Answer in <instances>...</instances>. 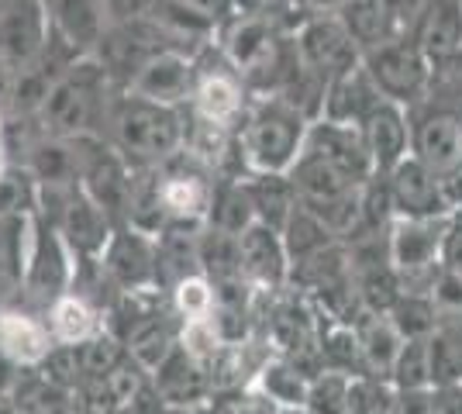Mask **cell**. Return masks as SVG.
Here are the masks:
<instances>
[{"label": "cell", "instance_id": "1", "mask_svg": "<svg viewBox=\"0 0 462 414\" xmlns=\"http://www.w3.org/2000/svg\"><path fill=\"white\" fill-rule=\"evenodd\" d=\"M310 118L283 97H252L235 128V162L242 173H290L304 152Z\"/></svg>", "mask_w": 462, "mask_h": 414}, {"label": "cell", "instance_id": "2", "mask_svg": "<svg viewBox=\"0 0 462 414\" xmlns=\"http://www.w3.org/2000/svg\"><path fill=\"white\" fill-rule=\"evenodd\" d=\"M107 121H111V142L135 170L162 166L166 159L183 152V142H187V111L183 107L121 94L111 104Z\"/></svg>", "mask_w": 462, "mask_h": 414}, {"label": "cell", "instance_id": "3", "mask_svg": "<svg viewBox=\"0 0 462 414\" xmlns=\"http://www.w3.org/2000/svg\"><path fill=\"white\" fill-rule=\"evenodd\" d=\"M107 90H111V77L97 62V56L73 60L52 79L35 121L45 135L56 138L97 135V121L111 115Z\"/></svg>", "mask_w": 462, "mask_h": 414}, {"label": "cell", "instance_id": "4", "mask_svg": "<svg viewBox=\"0 0 462 414\" xmlns=\"http://www.w3.org/2000/svg\"><path fill=\"white\" fill-rule=\"evenodd\" d=\"M73 280H77V256H73V249L35 211V215L28 217V245H24L18 294L45 311L52 300H59L62 294L73 290Z\"/></svg>", "mask_w": 462, "mask_h": 414}, {"label": "cell", "instance_id": "5", "mask_svg": "<svg viewBox=\"0 0 462 414\" xmlns=\"http://www.w3.org/2000/svg\"><path fill=\"white\" fill-rule=\"evenodd\" d=\"M363 69H366L369 79L376 83V90L386 100L404 104L407 111L418 107L431 94V79H435L431 60L424 56L421 45L407 32L366 49L363 52Z\"/></svg>", "mask_w": 462, "mask_h": 414}, {"label": "cell", "instance_id": "6", "mask_svg": "<svg viewBox=\"0 0 462 414\" xmlns=\"http://www.w3.org/2000/svg\"><path fill=\"white\" fill-rule=\"evenodd\" d=\"M77 149V177L79 187L115 217V225L128 221L132 207V187H135V166L117 152L115 142L100 135L69 138Z\"/></svg>", "mask_w": 462, "mask_h": 414}, {"label": "cell", "instance_id": "7", "mask_svg": "<svg viewBox=\"0 0 462 414\" xmlns=\"http://www.w3.org/2000/svg\"><path fill=\"white\" fill-rule=\"evenodd\" d=\"M448 217H393L386 245L390 262L401 270L407 290H431L442 270V238Z\"/></svg>", "mask_w": 462, "mask_h": 414}, {"label": "cell", "instance_id": "8", "mask_svg": "<svg viewBox=\"0 0 462 414\" xmlns=\"http://www.w3.org/2000/svg\"><path fill=\"white\" fill-rule=\"evenodd\" d=\"M290 39H293V52H297L300 69H308L310 77H318L325 87L363 62L359 41L348 35V28L338 14L304 18L290 32Z\"/></svg>", "mask_w": 462, "mask_h": 414}, {"label": "cell", "instance_id": "9", "mask_svg": "<svg viewBox=\"0 0 462 414\" xmlns=\"http://www.w3.org/2000/svg\"><path fill=\"white\" fill-rule=\"evenodd\" d=\"M155 190L159 207L170 221H193L204 225L214 194V173L187 152H176L162 166H155Z\"/></svg>", "mask_w": 462, "mask_h": 414}, {"label": "cell", "instance_id": "10", "mask_svg": "<svg viewBox=\"0 0 462 414\" xmlns=\"http://www.w3.org/2000/svg\"><path fill=\"white\" fill-rule=\"evenodd\" d=\"M249 87L242 83V77L231 69V62L221 52L214 56V62L197 56V83H193L190 94L193 118L235 132L242 115H245V107H249Z\"/></svg>", "mask_w": 462, "mask_h": 414}, {"label": "cell", "instance_id": "11", "mask_svg": "<svg viewBox=\"0 0 462 414\" xmlns=\"http://www.w3.org/2000/svg\"><path fill=\"white\" fill-rule=\"evenodd\" d=\"M100 266L107 280L125 290H162L159 287V245L155 235L142 232L135 225H117L107 249L100 253Z\"/></svg>", "mask_w": 462, "mask_h": 414}, {"label": "cell", "instance_id": "12", "mask_svg": "<svg viewBox=\"0 0 462 414\" xmlns=\"http://www.w3.org/2000/svg\"><path fill=\"white\" fill-rule=\"evenodd\" d=\"M52 45V21L45 0H0V56L24 69Z\"/></svg>", "mask_w": 462, "mask_h": 414}, {"label": "cell", "instance_id": "13", "mask_svg": "<svg viewBox=\"0 0 462 414\" xmlns=\"http://www.w3.org/2000/svg\"><path fill=\"white\" fill-rule=\"evenodd\" d=\"M193 83H197V52L187 49H159L135 69L121 94L155 100V104H190Z\"/></svg>", "mask_w": 462, "mask_h": 414}, {"label": "cell", "instance_id": "14", "mask_svg": "<svg viewBox=\"0 0 462 414\" xmlns=\"http://www.w3.org/2000/svg\"><path fill=\"white\" fill-rule=\"evenodd\" d=\"M411 152L439 177L462 166V111L456 107H424L411 111Z\"/></svg>", "mask_w": 462, "mask_h": 414}, {"label": "cell", "instance_id": "15", "mask_svg": "<svg viewBox=\"0 0 462 414\" xmlns=\"http://www.w3.org/2000/svg\"><path fill=\"white\" fill-rule=\"evenodd\" d=\"M386 177L390 200H393V217H448L452 204L445 198L442 177L428 170L421 159L404 156Z\"/></svg>", "mask_w": 462, "mask_h": 414}, {"label": "cell", "instance_id": "16", "mask_svg": "<svg viewBox=\"0 0 462 414\" xmlns=\"http://www.w3.org/2000/svg\"><path fill=\"white\" fill-rule=\"evenodd\" d=\"M304 149L331 162L338 173H346L352 183H366L376 177V162L369 156L366 135L359 124H346V121L314 118L308 128V142Z\"/></svg>", "mask_w": 462, "mask_h": 414}, {"label": "cell", "instance_id": "17", "mask_svg": "<svg viewBox=\"0 0 462 414\" xmlns=\"http://www.w3.org/2000/svg\"><path fill=\"white\" fill-rule=\"evenodd\" d=\"M238 253H242V273L255 287V294H283L290 287V256L283 235L255 221L238 235Z\"/></svg>", "mask_w": 462, "mask_h": 414}, {"label": "cell", "instance_id": "18", "mask_svg": "<svg viewBox=\"0 0 462 414\" xmlns=\"http://www.w3.org/2000/svg\"><path fill=\"white\" fill-rule=\"evenodd\" d=\"M45 7H49V21H52V35L77 60L94 56L107 28L115 24L104 0H45Z\"/></svg>", "mask_w": 462, "mask_h": 414}, {"label": "cell", "instance_id": "19", "mask_svg": "<svg viewBox=\"0 0 462 414\" xmlns=\"http://www.w3.org/2000/svg\"><path fill=\"white\" fill-rule=\"evenodd\" d=\"M407 35L421 45L431 66H445L462 49V0H424L407 24Z\"/></svg>", "mask_w": 462, "mask_h": 414}, {"label": "cell", "instance_id": "20", "mask_svg": "<svg viewBox=\"0 0 462 414\" xmlns=\"http://www.w3.org/2000/svg\"><path fill=\"white\" fill-rule=\"evenodd\" d=\"M369 156L376 162V173H390L404 156H411V111L397 100H380L363 118Z\"/></svg>", "mask_w": 462, "mask_h": 414}, {"label": "cell", "instance_id": "21", "mask_svg": "<svg viewBox=\"0 0 462 414\" xmlns=\"http://www.w3.org/2000/svg\"><path fill=\"white\" fill-rule=\"evenodd\" d=\"M149 383L170 411H183V408H193L200 400H211L214 391L211 373L193 355L183 353V345H176V353L155 373H149Z\"/></svg>", "mask_w": 462, "mask_h": 414}, {"label": "cell", "instance_id": "22", "mask_svg": "<svg viewBox=\"0 0 462 414\" xmlns=\"http://www.w3.org/2000/svg\"><path fill=\"white\" fill-rule=\"evenodd\" d=\"M52 345H56V338L49 332L45 315L0 304V349L14 363H21L24 370H35L42 359L52 353Z\"/></svg>", "mask_w": 462, "mask_h": 414}, {"label": "cell", "instance_id": "23", "mask_svg": "<svg viewBox=\"0 0 462 414\" xmlns=\"http://www.w3.org/2000/svg\"><path fill=\"white\" fill-rule=\"evenodd\" d=\"M200 228L193 221H170L159 235V287L170 290L183 276L200 273Z\"/></svg>", "mask_w": 462, "mask_h": 414}, {"label": "cell", "instance_id": "24", "mask_svg": "<svg viewBox=\"0 0 462 414\" xmlns=\"http://www.w3.org/2000/svg\"><path fill=\"white\" fill-rule=\"evenodd\" d=\"M383 100V94L376 90V83L369 79L363 69V62L356 69L342 73L338 79H331L325 87V100H321V115L318 118L346 121V124H363L369 111Z\"/></svg>", "mask_w": 462, "mask_h": 414}, {"label": "cell", "instance_id": "25", "mask_svg": "<svg viewBox=\"0 0 462 414\" xmlns=\"http://www.w3.org/2000/svg\"><path fill=\"white\" fill-rule=\"evenodd\" d=\"M24 173L35 179V187H49V190H62V187H77V149L69 138H56L42 132L32 145H28V166Z\"/></svg>", "mask_w": 462, "mask_h": 414}, {"label": "cell", "instance_id": "26", "mask_svg": "<svg viewBox=\"0 0 462 414\" xmlns=\"http://www.w3.org/2000/svg\"><path fill=\"white\" fill-rule=\"evenodd\" d=\"M352 325H356V338H359V349H363L366 376L390 380V370H393L397 353H401V345H404V338H401V332L393 328L390 315L363 311Z\"/></svg>", "mask_w": 462, "mask_h": 414}, {"label": "cell", "instance_id": "27", "mask_svg": "<svg viewBox=\"0 0 462 414\" xmlns=\"http://www.w3.org/2000/svg\"><path fill=\"white\" fill-rule=\"evenodd\" d=\"M242 183H245L252 207H255V221L270 225L276 232L287 225L293 207L300 204L290 173H242Z\"/></svg>", "mask_w": 462, "mask_h": 414}, {"label": "cell", "instance_id": "28", "mask_svg": "<svg viewBox=\"0 0 462 414\" xmlns=\"http://www.w3.org/2000/svg\"><path fill=\"white\" fill-rule=\"evenodd\" d=\"M45 321H49V332H52V338H56L59 345H79V342H87L94 332L104 328L100 308L90 304L77 290H69V294H62L59 300H52L45 308Z\"/></svg>", "mask_w": 462, "mask_h": 414}, {"label": "cell", "instance_id": "29", "mask_svg": "<svg viewBox=\"0 0 462 414\" xmlns=\"http://www.w3.org/2000/svg\"><path fill=\"white\" fill-rule=\"evenodd\" d=\"M338 18L348 28V35L359 41L363 52L393 35H404V21L393 14V7L386 0H346Z\"/></svg>", "mask_w": 462, "mask_h": 414}, {"label": "cell", "instance_id": "30", "mask_svg": "<svg viewBox=\"0 0 462 414\" xmlns=\"http://www.w3.org/2000/svg\"><path fill=\"white\" fill-rule=\"evenodd\" d=\"M125 345H128V355L145 373H155L180 345V317L173 321L166 311H159L149 321H142L132 336H125Z\"/></svg>", "mask_w": 462, "mask_h": 414}, {"label": "cell", "instance_id": "31", "mask_svg": "<svg viewBox=\"0 0 462 414\" xmlns=\"http://www.w3.org/2000/svg\"><path fill=\"white\" fill-rule=\"evenodd\" d=\"M308 383L310 380L290 363L287 355L266 359V363L255 370V380H252V387L266 397L276 411H304Z\"/></svg>", "mask_w": 462, "mask_h": 414}, {"label": "cell", "instance_id": "32", "mask_svg": "<svg viewBox=\"0 0 462 414\" xmlns=\"http://www.w3.org/2000/svg\"><path fill=\"white\" fill-rule=\"evenodd\" d=\"M352 276H356V290H359V300H363V311H376V315H386L407 290L404 276L390 259L352 262Z\"/></svg>", "mask_w": 462, "mask_h": 414}, {"label": "cell", "instance_id": "33", "mask_svg": "<svg viewBox=\"0 0 462 414\" xmlns=\"http://www.w3.org/2000/svg\"><path fill=\"white\" fill-rule=\"evenodd\" d=\"M211 228H221L228 235H242L249 225H255V207L245 190L242 177H221L214 179L211 207H208V221Z\"/></svg>", "mask_w": 462, "mask_h": 414}, {"label": "cell", "instance_id": "34", "mask_svg": "<svg viewBox=\"0 0 462 414\" xmlns=\"http://www.w3.org/2000/svg\"><path fill=\"white\" fill-rule=\"evenodd\" d=\"M318 345H321V363L325 370L346 376H366L363 366V349H359V338H356V325L346 321H321L318 328Z\"/></svg>", "mask_w": 462, "mask_h": 414}, {"label": "cell", "instance_id": "35", "mask_svg": "<svg viewBox=\"0 0 462 414\" xmlns=\"http://www.w3.org/2000/svg\"><path fill=\"white\" fill-rule=\"evenodd\" d=\"M280 235H283V245H287L290 266L338 242V238L331 235V228H328L325 221L314 215L310 207H304V204H297V207H293V215H290L287 225L280 228Z\"/></svg>", "mask_w": 462, "mask_h": 414}, {"label": "cell", "instance_id": "36", "mask_svg": "<svg viewBox=\"0 0 462 414\" xmlns=\"http://www.w3.org/2000/svg\"><path fill=\"white\" fill-rule=\"evenodd\" d=\"M28 215H0V300L21 290V266L28 245Z\"/></svg>", "mask_w": 462, "mask_h": 414}, {"label": "cell", "instance_id": "37", "mask_svg": "<svg viewBox=\"0 0 462 414\" xmlns=\"http://www.w3.org/2000/svg\"><path fill=\"white\" fill-rule=\"evenodd\" d=\"M200 273L211 283L238 280L242 273V253H238V235H228L221 228L204 225L200 228Z\"/></svg>", "mask_w": 462, "mask_h": 414}, {"label": "cell", "instance_id": "38", "mask_svg": "<svg viewBox=\"0 0 462 414\" xmlns=\"http://www.w3.org/2000/svg\"><path fill=\"white\" fill-rule=\"evenodd\" d=\"M393 328L401 332V338H428L439 328V311H435V300L424 290H404L401 300L386 311Z\"/></svg>", "mask_w": 462, "mask_h": 414}, {"label": "cell", "instance_id": "39", "mask_svg": "<svg viewBox=\"0 0 462 414\" xmlns=\"http://www.w3.org/2000/svg\"><path fill=\"white\" fill-rule=\"evenodd\" d=\"M348 408H352V376L335 370L310 376L304 414H348Z\"/></svg>", "mask_w": 462, "mask_h": 414}, {"label": "cell", "instance_id": "40", "mask_svg": "<svg viewBox=\"0 0 462 414\" xmlns=\"http://www.w3.org/2000/svg\"><path fill=\"white\" fill-rule=\"evenodd\" d=\"M79 359H83V373L87 380H104V376L115 370L117 363L128 359V345L125 338L117 336L115 328H100L87 342H79Z\"/></svg>", "mask_w": 462, "mask_h": 414}, {"label": "cell", "instance_id": "41", "mask_svg": "<svg viewBox=\"0 0 462 414\" xmlns=\"http://www.w3.org/2000/svg\"><path fill=\"white\" fill-rule=\"evenodd\" d=\"M214 304V287L204 273L183 276L176 287H170V308L180 321H211Z\"/></svg>", "mask_w": 462, "mask_h": 414}, {"label": "cell", "instance_id": "42", "mask_svg": "<svg viewBox=\"0 0 462 414\" xmlns=\"http://www.w3.org/2000/svg\"><path fill=\"white\" fill-rule=\"evenodd\" d=\"M39 376L49 383V387H56L62 394H77L79 387L87 383V373H83V359H79V345H52V353L42 359L39 366Z\"/></svg>", "mask_w": 462, "mask_h": 414}, {"label": "cell", "instance_id": "43", "mask_svg": "<svg viewBox=\"0 0 462 414\" xmlns=\"http://www.w3.org/2000/svg\"><path fill=\"white\" fill-rule=\"evenodd\" d=\"M390 383L397 391H421L431 387V355H428V338H404L397 363L390 370Z\"/></svg>", "mask_w": 462, "mask_h": 414}, {"label": "cell", "instance_id": "44", "mask_svg": "<svg viewBox=\"0 0 462 414\" xmlns=\"http://www.w3.org/2000/svg\"><path fill=\"white\" fill-rule=\"evenodd\" d=\"M428 294H431V300H435L439 325H442V321H456V317H462V273L445 270L442 266Z\"/></svg>", "mask_w": 462, "mask_h": 414}, {"label": "cell", "instance_id": "45", "mask_svg": "<svg viewBox=\"0 0 462 414\" xmlns=\"http://www.w3.org/2000/svg\"><path fill=\"white\" fill-rule=\"evenodd\" d=\"M390 414H439V387L421 391H397Z\"/></svg>", "mask_w": 462, "mask_h": 414}, {"label": "cell", "instance_id": "46", "mask_svg": "<svg viewBox=\"0 0 462 414\" xmlns=\"http://www.w3.org/2000/svg\"><path fill=\"white\" fill-rule=\"evenodd\" d=\"M155 0H104V7H107V14L111 21H132V18H142L149 7H152Z\"/></svg>", "mask_w": 462, "mask_h": 414}, {"label": "cell", "instance_id": "47", "mask_svg": "<svg viewBox=\"0 0 462 414\" xmlns=\"http://www.w3.org/2000/svg\"><path fill=\"white\" fill-rule=\"evenodd\" d=\"M346 0H293V11L304 18H321V14H338Z\"/></svg>", "mask_w": 462, "mask_h": 414}, {"label": "cell", "instance_id": "48", "mask_svg": "<svg viewBox=\"0 0 462 414\" xmlns=\"http://www.w3.org/2000/svg\"><path fill=\"white\" fill-rule=\"evenodd\" d=\"M21 376H24V366L14 363L11 355L0 349V394H14V387L21 383Z\"/></svg>", "mask_w": 462, "mask_h": 414}, {"label": "cell", "instance_id": "49", "mask_svg": "<svg viewBox=\"0 0 462 414\" xmlns=\"http://www.w3.org/2000/svg\"><path fill=\"white\" fill-rule=\"evenodd\" d=\"M14 79H18V69L11 66V62L0 56V111L7 115V107H11V94H14Z\"/></svg>", "mask_w": 462, "mask_h": 414}, {"label": "cell", "instance_id": "50", "mask_svg": "<svg viewBox=\"0 0 462 414\" xmlns=\"http://www.w3.org/2000/svg\"><path fill=\"white\" fill-rule=\"evenodd\" d=\"M386 4L393 7V14H397V18L404 21V32H407V24L414 21V14L424 7V0H386Z\"/></svg>", "mask_w": 462, "mask_h": 414}, {"label": "cell", "instance_id": "51", "mask_svg": "<svg viewBox=\"0 0 462 414\" xmlns=\"http://www.w3.org/2000/svg\"><path fill=\"white\" fill-rule=\"evenodd\" d=\"M11 173V138H7V121L0 111V179Z\"/></svg>", "mask_w": 462, "mask_h": 414}, {"label": "cell", "instance_id": "52", "mask_svg": "<svg viewBox=\"0 0 462 414\" xmlns=\"http://www.w3.org/2000/svg\"><path fill=\"white\" fill-rule=\"evenodd\" d=\"M435 69H439V73H448L452 79H459L462 83V49L456 52V60H448L445 66H435Z\"/></svg>", "mask_w": 462, "mask_h": 414}, {"label": "cell", "instance_id": "53", "mask_svg": "<svg viewBox=\"0 0 462 414\" xmlns=\"http://www.w3.org/2000/svg\"><path fill=\"white\" fill-rule=\"evenodd\" d=\"M0 414H24L14 394H0Z\"/></svg>", "mask_w": 462, "mask_h": 414}, {"label": "cell", "instance_id": "54", "mask_svg": "<svg viewBox=\"0 0 462 414\" xmlns=\"http://www.w3.org/2000/svg\"><path fill=\"white\" fill-rule=\"evenodd\" d=\"M270 414H304V411H270Z\"/></svg>", "mask_w": 462, "mask_h": 414}]
</instances>
